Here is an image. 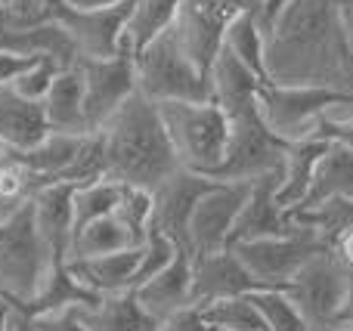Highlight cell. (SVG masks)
<instances>
[{"label": "cell", "instance_id": "6da1fadb", "mask_svg": "<svg viewBox=\"0 0 353 331\" xmlns=\"http://www.w3.org/2000/svg\"><path fill=\"white\" fill-rule=\"evenodd\" d=\"M270 84H319L353 96V50L332 0H292L263 47Z\"/></svg>", "mask_w": 353, "mask_h": 331}, {"label": "cell", "instance_id": "7a4b0ae2", "mask_svg": "<svg viewBox=\"0 0 353 331\" xmlns=\"http://www.w3.org/2000/svg\"><path fill=\"white\" fill-rule=\"evenodd\" d=\"M263 81L226 47L211 65V99L230 118V149L214 180H254L282 167L288 140H282L261 111Z\"/></svg>", "mask_w": 353, "mask_h": 331}, {"label": "cell", "instance_id": "3957f363", "mask_svg": "<svg viewBox=\"0 0 353 331\" xmlns=\"http://www.w3.org/2000/svg\"><path fill=\"white\" fill-rule=\"evenodd\" d=\"M105 155V180L152 192L180 167L159 103L140 90L99 127Z\"/></svg>", "mask_w": 353, "mask_h": 331}, {"label": "cell", "instance_id": "277c9868", "mask_svg": "<svg viewBox=\"0 0 353 331\" xmlns=\"http://www.w3.org/2000/svg\"><path fill=\"white\" fill-rule=\"evenodd\" d=\"M53 266V251L47 248L34 223L31 198L19 211L0 220V297L12 310H28Z\"/></svg>", "mask_w": 353, "mask_h": 331}, {"label": "cell", "instance_id": "5b68a950", "mask_svg": "<svg viewBox=\"0 0 353 331\" xmlns=\"http://www.w3.org/2000/svg\"><path fill=\"white\" fill-rule=\"evenodd\" d=\"M180 167L214 177L230 149V118L214 99H171L159 103Z\"/></svg>", "mask_w": 353, "mask_h": 331}, {"label": "cell", "instance_id": "8992f818", "mask_svg": "<svg viewBox=\"0 0 353 331\" xmlns=\"http://www.w3.org/2000/svg\"><path fill=\"white\" fill-rule=\"evenodd\" d=\"M137 65V90L152 103L171 99H211V74L201 72L189 53L183 50L174 25L134 53Z\"/></svg>", "mask_w": 353, "mask_h": 331}, {"label": "cell", "instance_id": "52a82bcc", "mask_svg": "<svg viewBox=\"0 0 353 331\" xmlns=\"http://www.w3.org/2000/svg\"><path fill=\"white\" fill-rule=\"evenodd\" d=\"M353 273L341 264L335 248H325L316 257H310L282 291L292 297V303L301 310L310 331H332L347 303Z\"/></svg>", "mask_w": 353, "mask_h": 331}, {"label": "cell", "instance_id": "ba28073f", "mask_svg": "<svg viewBox=\"0 0 353 331\" xmlns=\"http://www.w3.org/2000/svg\"><path fill=\"white\" fill-rule=\"evenodd\" d=\"M245 264V270L261 282V288H285L288 279L301 270L310 257L325 251V242L316 229L294 220V229L285 235H270V239H251L230 245Z\"/></svg>", "mask_w": 353, "mask_h": 331}, {"label": "cell", "instance_id": "9c48e42d", "mask_svg": "<svg viewBox=\"0 0 353 331\" xmlns=\"http://www.w3.org/2000/svg\"><path fill=\"white\" fill-rule=\"evenodd\" d=\"M353 99L335 87L319 84H263L261 87V111L267 124L282 136L294 142L316 134V121L329 105Z\"/></svg>", "mask_w": 353, "mask_h": 331}, {"label": "cell", "instance_id": "30bf717a", "mask_svg": "<svg viewBox=\"0 0 353 331\" xmlns=\"http://www.w3.org/2000/svg\"><path fill=\"white\" fill-rule=\"evenodd\" d=\"M78 68H81V78H84L87 130H99L137 93L134 47L124 41L115 56H103V59L81 56Z\"/></svg>", "mask_w": 353, "mask_h": 331}, {"label": "cell", "instance_id": "8fae6325", "mask_svg": "<svg viewBox=\"0 0 353 331\" xmlns=\"http://www.w3.org/2000/svg\"><path fill=\"white\" fill-rule=\"evenodd\" d=\"M134 6L137 0H121L115 6L78 10L68 0H47V16L68 31V37L74 41L81 56L103 59V56H115L121 50Z\"/></svg>", "mask_w": 353, "mask_h": 331}, {"label": "cell", "instance_id": "7c38bea8", "mask_svg": "<svg viewBox=\"0 0 353 331\" xmlns=\"http://www.w3.org/2000/svg\"><path fill=\"white\" fill-rule=\"evenodd\" d=\"M261 0H183L174 31L189 59L211 74V65L223 47V34L236 16L257 10Z\"/></svg>", "mask_w": 353, "mask_h": 331}, {"label": "cell", "instance_id": "4fadbf2b", "mask_svg": "<svg viewBox=\"0 0 353 331\" xmlns=\"http://www.w3.org/2000/svg\"><path fill=\"white\" fill-rule=\"evenodd\" d=\"M245 198H248V180H217L199 198L192 217H189L186 235V248L192 257L230 248V233L236 226Z\"/></svg>", "mask_w": 353, "mask_h": 331}, {"label": "cell", "instance_id": "5bb4252c", "mask_svg": "<svg viewBox=\"0 0 353 331\" xmlns=\"http://www.w3.org/2000/svg\"><path fill=\"white\" fill-rule=\"evenodd\" d=\"M214 183H217L214 177L186 171V167H176L165 183H159L152 189V223H149V226L159 229V233H165L174 245L186 248L189 217H192L199 198L205 195Z\"/></svg>", "mask_w": 353, "mask_h": 331}, {"label": "cell", "instance_id": "9a60e30c", "mask_svg": "<svg viewBox=\"0 0 353 331\" xmlns=\"http://www.w3.org/2000/svg\"><path fill=\"white\" fill-rule=\"evenodd\" d=\"M279 183H282V167L248 180V198H245L242 211L236 217V226L230 233V245L292 233L294 217L279 204Z\"/></svg>", "mask_w": 353, "mask_h": 331}, {"label": "cell", "instance_id": "2e32d148", "mask_svg": "<svg viewBox=\"0 0 353 331\" xmlns=\"http://www.w3.org/2000/svg\"><path fill=\"white\" fill-rule=\"evenodd\" d=\"M261 288L254 276L245 270L239 254L232 248H220L211 254L192 257V303L223 301V297H242Z\"/></svg>", "mask_w": 353, "mask_h": 331}, {"label": "cell", "instance_id": "e0dca14e", "mask_svg": "<svg viewBox=\"0 0 353 331\" xmlns=\"http://www.w3.org/2000/svg\"><path fill=\"white\" fill-rule=\"evenodd\" d=\"M137 301L143 303L155 322H165L176 316L180 310L195 307L192 303V254L186 248H176L171 264L159 270L152 279L137 285Z\"/></svg>", "mask_w": 353, "mask_h": 331}, {"label": "cell", "instance_id": "ac0fdd59", "mask_svg": "<svg viewBox=\"0 0 353 331\" xmlns=\"http://www.w3.org/2000/svg\"><path fill=\"white\" fill-rule=\"evenodd\" d=\"M74 189L78 186L53 180V183L37 186L31 195V211H34V223L41 229L47 248L53 251V260H68L72 251V235H74Z\"/></svg>", "mask_w": 353, "mask_h": 331}, {"label": "cell", "instance_id": "d6986e66", "mask_svg": "<svg viewBox=\"0 0 353 331\" xmlns=\"http://www.w3.org/2000/svg\"><path fill=\"white\" fill-rule=\"evenodd\" d=\"M50 134V121L41 99H28L12 84H0V142L6 149H25L37 146Z\"/></svg>", "mask_w": 353, "mask_h": 331}, {"label": "cell", "instance_id": "ffe728a7", "mask_svg": "<svg viewBox=\"0 0 353 331\" xmlns=\"http://www.w3.org/2000/svg\"><path fill=\"white\" fill-rule=\"evenodd\" d=\"M332 142L323 136H304V140L288 142L285 158H282V183H279V204L292 214L301 204V198L307 195L313 183V173H316L323 155L329 152Z\"/></svg>", "mask_w": 353, "mask_h": 331}, {"label": "cell", "instance_id": "44dd1931", "mask_svg": "<svg viewBox=\"0 0 353 331\" xmlns=\"http://www.w3.org/2000/svg\"><path fill=\"white\" fill-rule=\"evenodd\" d=\"M87 331H152L159 322L143 310L134 288H121L112 295H99L97 303L78 307Z\"/></svg>", "mask_w": 353, "mask_h": 331}, {"label": "cell", "instance_id": "7402d4cb", "mask_svg": "<svg viewBox=\"0 0 353 331\" xmlns=\"http://www.w3.org/2000/svg\"><path fill=\"white\" fill-rule=\"evenodd\" d=\"M43 111H47L50 130L56 134H90L84 121V78H81L78 62L56 74L43 96Z\"/></svg>", "mask_w": 353, "mask_h": 331}, {"label": "cell", "instance_id": "603a6c76", "mask_svg": "<svg viewBox=\"0 0 353 331\" xmlns=\"http://www.w3.org/2000/svg\"><path fill=\"white\" fill-rule=\"evenodd\" d=\"M140 254H143V245H137V248H124V251L97 254V257L68 260V266H72V273L87 288H93L97 295H112V291L130 288L134 273L140 266Z\"/></svg>", "mask_w": 353, "mask_h": 331}, {"label": "cell", "instance_id": "cb8c5ba5", "mask_svg": "<svg viewBox=\"0 0 353 331\" xmlns=\"http://www.w3.org/2000/svg\"><path fill=\"white\" fill-rule=\"evenodd\" d=\"M97 301H99V295L74 276L68 260H53L50 276L43 279L34 303L28 310H22V313L34 316V313H50V310H65V307H90Z\"/></svg>", "mask_w": 353, "mask_h": 331}, {"label": "cell", "instance_id": "d4e9b609", "mask_svg": "<svg viewBox=\"0 0 353 331\" xmlns=\"http://www.w3.org/2000/svg\"><path fill=\"white\" fill-rule=\"evenodd\" d=\"M137 245H143V242L124 226L121 217L105 214V217H97V220H90V223H84V226L74 229L68 260L97 257V254L124 251V248H137Z\"/></svg>", "mask_w": 353, "mask_h": 331}, {"label": "cell", "instance_id": "484cf974", "mask_svg": "<svg viewBox=\"0 0 353 331\" xmlns=\"http://www.w3.org/2000/svg\"><path fill=\"white\" fill-rule=\"evenodd\" d=\"M335 195H353V152L338 146V142H332L329 152L319 161L316 173H313L310 189H307V195L301 198V204L294 211L313 208V204L325 202V198H335Z\"/></svg>", "mask_w": 353, "mask_h": 331}, {"label": "cell", "instance_id": "4316f807", "mask_svg": "<svg viewBox=\"0 0 353 331\" xmlns=\"http://www.w3.org/2000/svg\"><path fill=\"white\" fill-rule=\"evenodd\" d=\"M43 186V180L31 171V164L22 158L16 149H3L0 152V220L19 211L31 195Z\"/></svg>", "mask_w": 353, "mask_h": 331}, {"label": "cell", "instance_id": "83f0119b", "mask_svg": "<svg viewBox=\"0 0 353 331\" xmlns=\"http://www.w3.org/2000/svg\"><path fill=\"white\" fill-rule=\"evenodd\" d=\"M223 47L230 50V53L236 56L245 68H251L263 84H270L267 81V65H263L267 34H263L261 22H257V10H248V12H242V16L232 19L230 28H226V34H223Z\"/></svg>", "mask_w": 353, "mask_h": 331}, {"label": "cell", "instance_id": "f1b7e54d", "mask_svg": "<svg viewBox=\"0 0 353 331\" xmlns=\"http://www.w3.org/2000/svg\"><path fill=\"white\" fill-rule=\"evenodd\" d=\"M81 136L84 134H56V130H50L37 146L25 149L22 158L28 161L31 171H34L43 183H53V180H59V173L72 164L74 152H78V146H81Z\"/></svg>", "mask_w": 353, "mask_h": 331}, {"label": "cell", "instance_id": "f546056e", "mask_svg": "<svg viewBox=\"0 0 353 331\" xmlns=\"http://www.w3.org/2000/svg\"><path fill=\"white\" fill-rule=\"evenodd\" d=\"M294 220L304 223V226L316 229L323 235V242L329 248H335V242L341 239L344 233L353 229V195H335L325 198V202L313 204V208L294 211Z\"/></svg>", "mask_w": 353, "mask_h": 331}, {"label": "cell", "instance_id": "4dcf8cb0", "mask_svg": "<svg viewBox=\"0 0 353 331\" xmlns=\"http://www.w3.org/2000/svg\"><path fill=\"white\" fill-rule=\"evenodd\" d=\"M183 0H137L134 16L128 22V34L124 41L134 47V53L140 47H146L152 37H159L161 31H168L180 16Z\"/></svg>", "mask_w": 353, "mask_h": 331}, {"label": "cell", "instance_id": "1f68e13d", "mask_svg": "<svg viewBox=\"0 0 353 331\" xmlns=\"http://www.w3.org/2000/svg\"><path fill=\"white\" fill-rule=\"evenodd\" d=\"M208 331H267L254 301L248 295L242 297H223L199 307Z\"/></svg>", "mask_w": 353, "mask_h": 331}, {"label": "cell", "instance_id": "d6a6232c", "mask_svg": "<svg viewBox=\"0 0 353 331\" xmlns=\"http://www.w3.org/2000/svg\"><path fill=\"white\" fill-rule=\"evenodd\" d=\"M248 297L254 301L267 331H310L307 319L301 316V310L294 307L292 297L282 288H257Z\"/></svg>", "mask_w": 353, "mask_h": 331}, {"label": "cell", "instance_id": "836d02e7", "mask_svg": "<svg viewBox=\"0 0 353 331\" xmlns=\"http://www.w3.org/2000/svg\"><path fill=\"white\" fill-rule=\"evenodd\" d=\"M121 195L124 183H115V180H97V183L78 186L74 189V229L97 220V217L115 214Z\"/></svg>", "mask_w": 353, "mask_h": 331}, {"label": "cell", "instance_id": "e575fe53", "mask_svg": "<svg viewBox=\"0 0 353 331\" xmlns=\"http://www.w3.org/2000/svg\"><path fill=\"white\" fill-rule=\"evenodd\" d=\"M59 180L72 186H87V183H97V180H105V155H103L99 130H90V134L81 136L78 152H74L72 164L59 173Z\"/></svg>", "mask_w": 353, "mask_h": 331}, {"label": "cell", "instance_id": "d590c367", "mask_svg": "<svg viewBox=\"0 0 353 331\" xmlns=\"http://www.w3.org/2000/svg\"><path fill=\"white\" fill-rule=\"evenodd\" d=\"M59 72H62V65L53 59V56H31V62L10 81V84H12V90H19L22 96L41 99V103H43L50 84L56 81V74H59Z\"/></svg>", "mask_w": 353, "mask_h": 331}, {"label": "cell", "instance_id": "8d00e7d4", "mask_svg": "<svg viewBox=\"0 0 353 331\" xmlns=\"http://www.w3.org/2000/svg\"><path fill=\"white\" fill-rule=\"evenodd\" d=\"M176 248L171 239H168L165 233H159V229L149 226L146 233V242H143V254H140V266H137L134 273V282H130V288H137V285H143L146 279H152L159 270H165L168 264H171V257L176 254Z\"/></svg>", "mask_w": 353, "mask_h": 331}, {"label": "cell", "instance_id": "74e56055", "mask_svg": "<svg viewBox=\"0 0 353 331\" xmlns=\"http://www.w3.org/2000/svg\"><path fill=\"white\" fill-rule=\"evenodd\" d=\"M316 136L353 152V99H341V103L329 105L316 121Z\"/></svg>", "mask_w": 353, "mask_h": 331}, {"label": "cell", "instance_id": "f35d334b", "mask_svg": "<svg viewBox=\"0 0 353 331\" xmlns=\"http://www.w3.org/2000/svg\"><path fill=\"white\" fill-rule=\"evenodd\" d=\"M37 331H87V325L81 322L78 307H65V310H50V313H34L31 316Z\"/></svg>", "mask_w": 353, "mask_h": 331}, {"label": "cell", "instance_id": "ab89813d", "mask_svg": "<svg viewBox=\"0 0 353 331\" xmlns=\"http://www.w3.org/2000/svg\"><path fill=\"white\" fill-rule=\"evenodd\" d=\"M152 331H208V325H205V319H201L199 307H186L176 316H171V319L159 322Z\"/></svg>", "mask_w": 353, "mask_h": 331}, {"label": "cell", "instance_id": "60d3db41", "mask_svg": "<svg viewBox=\"0 0 353 331\" xmlns=\"http://www.w3.org/2000/svg\"><path fill=\"white\" fill-rule=\"evenodd\" d=\"M28 62H31V56H19V53H10V50H0V84H10Z\"/></svg>", "mask_w": 353, "mask_h": 331}, {"label": "cell", "instance_id": "b9f144b4", "mask_svg": "<svg viewBox=\"0 0 353 331\" xmlns=\"http://www.w3.org/2000/svg\"><path fill=\"white\" fill-rule=\"evenodd\" d=\"M288 3H292V0H261V3H257V22H261L263 34H267L270 25L282 16V10H285Z\"/></svg>", "mask_w": 353, "mask_h": 331}, {"label": "cell", "instance_id": "7bdbcfd3", "mask_svg": "<svg viewBox=\"0 0 353 331\" xmlns=\"http://www.w3.org/2000/svg\"><path fill=\"white\" fill-rule=\"evenodd\" d=\"M335 254L341 257V264L353 273V229H350V233H344L341 239L335 242Z\"/></svg>", "mask_w": 353, "mask_h": 331}, {"label": "cell", "instance_id": "ee69618b", "mask_svg": "<svg viewBox=\"0 0 353 331\" xmlns=\"http://www.w3.org/2000/svg\"><path fill=\"white\" fill-rule=\"evenodd\" d=\"M338 12H341L344 37H347V43H350V50H353V3L350 6H338Z\"/></svg>", "mask_w": 353, "mask_h": 331}, {"label": "cell", "instance_id": "f6af8a7d", "mask_svg": "<svg viewBox=\"0 0 353 331\" xmlns=\"http://www.w3.org/2000/svg\"><path fill=\"white\" fill-rule=\"evenodd\" d=\"M10 331H37L34 322H31L28 313H22V310H12V325Z\"/></svg>", "mask_w": 353, "mask_h": 331}, {"label": "cell", "instance_id": "bcb514c9", "mask_svg": "<svg viewBox=\"0 0 353 331\" xmlns=\"http://www.w3.org/2000/svg\"><path fill=\"white\" fill-rule=\"evenodd\" d=\"M68 3L78 6V10H97V6H115L121 0H68Z\"/></svg>", "mask_w": 353, "mask_h": 331}, {"label": "cell", "instance_id": "7dc6e473", "mask_svg": "<svg viewBox=\"0 0 353 331\" xmlns=\"http://www.w3.org/2000/svg\"><path fill=\"white\" fill-rule=\"evenodd\" d=\"M12 325V307L6 297H0V331H10Z\"/></svg>", "mask_w": 353, "mask_h": 331}, {"label": "cell", "instance_id": "c3c4849f", "mask_svg": "<svg viewBox=\"0 0 353 331\" xmlns=\"http://www.w3.org/2000/svg\"><path fill=\"white\" fill-rule=\"evenodd\" d=\"M332 3H335V6H350L353 0H332Z\"/></svg>", "mask_w": 353, "mask_h": 331}, {"label": "cell", "instance_id": "681fc988", "mask_svg": "<svg viewBox=\"0 0 353 331\" xmlns=\"http://www.w3.org/2000/svg\"><path fill=\"white\" fill-rule=\"evenodd\" d=\"M332 331H353V328H350V325H335Z\"/></svg>", "mask_w": 353, "mask_h": 331}, {"label": "cell", "instance_id": "f907efd6", "mask_svg": "<svg viewBox=\"0 0 353 331\" xmlns=\"http://www.w3.org/2000/svg\"><path fill=\"white\" fill-rule=\"evenodd\" d=\"M3 149H6V146H3V142H0V152H3Z\"/></svg>", "mask_w": 353, "mask_h": 331}]
</instances>
